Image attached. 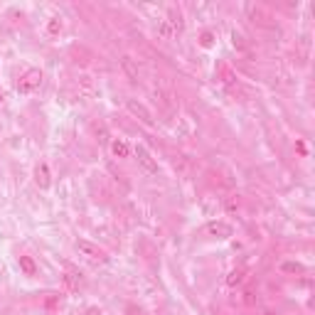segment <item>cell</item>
<instances>
[{
    "label": "cell",
    "mask_w": 315,
    "mask_h": 315,
    "mask_svg": "<svg viewBox=\"0 0 315 315\" xmlns=\"http://www.w3.org/2000/svg\"><path fill=\"white\" fill-rule=\"evenodd\" d=\"M0 101H3V91H0Z\"/></svg>",
    "instance_id": "obj_23"
},
{
    "label": "cell",
    "mask_w": 315,
    "mask_h": 315,
    "mask_svg": "<svg viewBox=\"0 0 315 315\" xmlns=\"http://www.w3.org/2000/svg\"><path fill=\"white\" fill-rule=\"evenodd\" d=\"M209 45H212V34L204 32V34H202V47H209Z\"/></svg>",
    "instance_id": "obj_20"
},
{
    "label": "cell",
    "mask_w": 315,
    "mask_h": 315,
    "mask_svg": "<svg viewBox=\"0 0 315 315\" xmlns=\"http://www.w3.org/2000/svg\"><path fill=\"white\" fill-rule=\"evenodd\" d=\"M20 269L27 273V276H34L37 273V266H34V261L30 256H20Z\"/></svg>",
    "instance_id": "obj_14"
},
{
    "label": "cell",
    "mask_w": 315,
    "mask_h": 315,
    "mask_svg": "<svg viewBox=\"0 0 315 315\" xmlns=\"http://www.w3.org/2000/svg\"><path fill=\"white\" fill-rule=\"evenodd\" d=\"M74 247H77V251L86 261H89V264H106V261H109V254H106L103 249H99L96 244H91V241H84V239H79Z\"/></svg>",
    "instance_id": "obj_1"
},
{
    "label": "cell",
    "mask_w": 315,
    "mask_h": 315,
    "mask_svg": "<svg viewBox=\"0 0 315 315\" xmlns=\"http://www.w3.org/2000/svg\"><path fill=\"white\" fill-rule=\"evenodd\" d=\"M126 109L133 113V116L138 118V121H141V124H146V126H153V124H155V118H153L150 109H148L146 103H141L138 99H128V101H126Z\"/></svg>",
    "instance_id": "obj_2"
},
{
    "label": "cell",
    "mask_w": 315,
    "mask_h": 315,
    "mask_svg": "<svg viewBox=\"0 0 315 315\" xmlns=\"http://www.w3.org/2000/svg\"><path fill=\"white\" fill-rule=\"evenodd\" d=\"M84 315H101V308L91 305V308H86V313H84Z\"/></svg>",
    "instance_id": "obj_21"
},
{
    "label": "cell",
    "mask_w": 315,
    "mask_h": 315,
    "mask_svg": "<svg viewBox=\"0 0 315 315\" xmlns=\"http://www.w3.org/2000/svg\"><path fill=\"white\" fill-rule=\"evenodd\" d=\"M239 207H241V200H239V195H229V197H226V202H224V209L234 214Z\"/></svg>",
    "instance_id": "obj_15"
},
{
    "label": "cell",
    "mask_w": 315,
    "mask_h": 315,
    "mask_svg": "<svg viewBox=\"0 0 315 315\" xmlns=\"http://www.w3.org/2000/svg\"><path fill=\"white\" fill-rule=\"evenodd\" d=\"M217 72H219V79H222V84H226L229 89H234V91L241 89V84H239L236 74L229 67H226V64H219V67H217Z\"/></svg>",
    "instance_id": "obj_6"
},
{
    "label": "cell",
    "mask_w": 315,
    "mask_h": 315,
    "mask_svg": "<svg viewBox=\"0 0 315 315\" xmlns=\"http://www.w3.org/2000/svg\"><path fill=\"white\" fill-rule=\"evenodd\" d=\"M34 182H37V187H40V190H49L52 178H49V168H47V163H40V165L34 168Z\"/></svg>",
    "instance_id": "obj_8"
},
{
    "label": "cell",
    "mask_w": 315,
    "mask_h": 315,
    "mask_svg": "<svg viewBox=\"0 0 315 315\" xmlns=\"http://www.w3.org/2000/svg\"><path fill=\"white\" fill-rule=\"evenodd\" d=\"M283 271H288V273H301V271H305L301 264H293V261H288V264H283Z\"/></svg>",
    "instance_id": "obj_18"
},
{
    "label": "cell",
    "mask_w": 315,
    "mask_h": 315,
    "mask_svg": "<svg viewBox=\"0 0 315 315\" xmlns=\"http://www.w3.org/2000/svg\"><path fill=\"white\" fill-rule=\"evenodd\" d=\"M165 23H168L170 27H172V32H175V34H180L182 30H185V20H182V12L178 10L175 5H170V8H168V20H165Z\"/></svg>",
    "instance_id": "obj_7"
},
{
    "label": "cell",
    "mask_w": 315,
    "mask_h": 315,
    "mask_svg": "<svg viewBox=\"0 0 315 315\" xmlns=\"http://www.w3.org/2000/svg\"><path fill=\"white\" fill-rule=\"evenodd\" d=\"M264 315H273V313H264Z\"/></svg>",
    "instance_id": "obj_24"
},
{
    "label": "cell",
    "mask_w": 315,
    "mask_h": 315,
    "mask_svg": "<svg viewBox=\"0 0 315 315\" xmlns=\"http://www.w3.org/2000/svg\"><path fill=\"white\" fill-rule=\"evenodd\" d=\"M172 168L178 170L182 178H190V175H192V163H190V157H185V155H175V157H172Z\"/></svg>",
    "instance_id": "obj_9"
},
{
    "label": "cell",
    "mask_w": 315,
    "mask_h": 315,
    "mask_svg": "<svg viewBox=\"0 0 315 315\" xmlns=\"http://www.w3.org/2000/svg\"><path fill=\"white\" fill-rule=\"evenodd\" d=\"M40 84H42V72H40V69H30V72L18 81V91H20V94H30V91H34Z\"/></svg>",
    "instance_id": "obj_3"
},
{
    "label": "cell",
    "mask_w": 315,
    "mask_h": 315,
    "mask_svg": "<svg viewBox=\"0 0 315 315\" xmlns=\"http://www.w3.org/2000/svg\"><path fill=\"white\" fill-rule=\"evenodd\" d=\"M128 315H143V313H141L138 308H131V310H128Z\"/></svg>",
    "instance_id": "obj_22"
},
{
    "label": "cell",
    "mask_w": 315,
    "mask_h": 315,
    "mask_svg": "<svg viewBox=\"0 0 315 315\" xmlns=\"http://www.w3.org/2000/svg\"><path fill=\"white\" fill-rule=\"evenodd\" d=\"M204 234L212 236V239H229V236L234 234V229L226 224V222H209V224L204 226Z\"/></svg>",
    "instance_id": "obj_5"
},
{
    "label": "cell",
    "mask_w": 315,
    "mask_h": 315,
    "mask_svg": "<svg viewBox=\"0 0 315 315\" xmlns=\"http://www.w3.org/2000/svg\"><path fill=\"white\" fill-rule=\"evenodd\" d=\"M241 301L247 305H254L256 303V295H254V291H244V298H241Z\"/></svg>",
    "instance_id": "obj_19"
},
{
    "label": "cell",
    "mask_w": 315,
    "mask_h": 315,
    "mask_svg": "<svg viewBox=\"0 0 315 315\" xmlns=\"http://www.w3.org/2000/svg\"><path fill=\"white\" fill-rule=\"evenodd\" d=\"M62 278H64V286H67L69 291H77L79 283H81V281H79V273H77V271H72V269H69Z\"/></svg>",
    "instance_id": "obj_13"
},
{
    "label": "cell",
    "mask_w": 315,
    "mask_h": 315,
    "mask_svg": "<svg viewBox=\"0 0 315 315\" xmlns=\"http://www.w3.org/2000/svg\"><path fill=\"white\" fill-rule=\"evenodd\" d=\"M47 30H49V34L62 32V20H59V18H52V20L47 23Z\"/></svg>",
    "instance_id": "obj_17"
},
{
    "label": "cell",
    "mask_w": 315,
    "mask_h": 315,
    "mask_svg": "<svg viewBox=\"0 0 315 315\" xmlns=\"http://www.w3.org/2000/svg\"><path fill=\"white\" fill-rule=\"evenodd\" d=\"M135 157H138V165L143 168L146 175H157V160L143 146H135Z\"/></svg>",
    "instance_id": "obj_4"
},
{
    "label": "cell",
    "mask_w": 315,
    "mask_h": 315,
    "mask_svg": "<svg viewBox=\"0 0 315 315\" xmlns=\"http://www.w3.org/2000/svg\"><path fill=\"white\" fill-rule=\"evenodd\" d=\"M157 34H160L163 40H170V37H172L175 32H172V27H170V25L163 20V23H160V27H157Z\"/></svg>",
    "instance_id": "obj_16"
},
{
    "label": "cell",
    "mask_w": 315,
    "mask_h": 315,
    "mask_svg": "<svg viewBox=\"0 0 315 315\" xmlns=\"http://www.w3.org/2000/svg\"><path fill=\"white\" fill-rule=\"evenodd\" d=\"M247 281V271L244 269H234V271H229V276H226V286H241V283Z\"/></svg>",
    "instance_id": "obj_11"
},
{
    "label": "cell",
    "mask_w": 315,
    "mask_h": 315,
    "mask_svg": "<svg viewBox=\"0 0 315 315\" xmlns=\"http://www.w3.org/2000/svg\"><path fill=\"white\" fill-rule=\"evenodd\" d=\"M121 69H124V74L131 79L133 84L138 81V67H135V62L131 57H124V59H121Z\"/></svg>",
    "instance_id": "obj_10"
},
{
    "label": "cell",
    "mask_w": 315,
    "mask_h": 315,
    "mask_svg": "<svg viewBox=\"0 0 315 315\" xmlns=\"http://www.w3.org/2000/svg\"><path fill=\"white\" fill-rule=\"evenodd\" d=\"M111 153H113V157H128L131 148H128V143H126V141L116 138V141L111 143Z\"/></svg>",
    "instance_id": "obj_12"
}]
</instances>
